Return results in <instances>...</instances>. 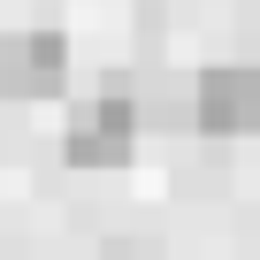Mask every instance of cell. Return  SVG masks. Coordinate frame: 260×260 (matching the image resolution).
I'll return each mask as SVG.
<instances>
[{
  "label": "cell",
  "instance_id": "6da1fadb",
  "mask_svg": "<svg viewBox=\"0 0 260 260\" xmlns=\"http://www.w3.org/2000/svg\"><path fill=\"white\" fill-rule=\"evenodd\" d=\"M130 146H138V100L122 84H107L100 100L69 107V130H61V161L69 169H122Z\"/></svg>",
  "mask_w": 260,
  "mask_h": 260
},
{
  "label": "cell",
  "instance_id": "7a4b0ae2",
  "mask_svg": "<svg viewBox=\"0 0 260 260\" xmlns=\"http://www.w3.org/2000/svg\"><path fill=\"white\" fill-rule=\"evenodd\" d=\"M191 130L207 138H252L260 130V69L252 61H222L191 84Z\"/></svg>",
  "mask_w": 260,
  "mask_h": 260
},
{
  "label": "cell",
  "instance_id": "3957f363",
  "mask_svg": "<svg viewBox=\"0 0 260 260\" xmlns=\"http://www.w3.org/2000/svg\"><path fill=\"white\" fill-rule=\"evenodd\" d=\"M69 84V39L61 31H8L0 39V92L8 100H54Z\"/></svg>",
  "mask_w": 260,
  "mask_h": 260
}]
</instances>
